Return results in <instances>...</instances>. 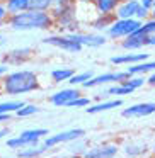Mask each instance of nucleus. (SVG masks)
<instances>
[{
  "label": "nucleus",
  "mask_w": 155,
  "mask_h": 158,
  "mask_svg": "<svg viewBox=\"0 0 155 158\" xmlns=\"http://www.w3.org/2000/svg\"><path fill=\"white\" fill-rule=\"evenodd\" d=\"M7 24L14 31H48L53 27V17L50 12L26 10L15 15H9Z\"/></svg>",
  "instance_id": "1"
},
{
  "label": "nucleus",
  "mask_w": 155,
  "mask_h": 158,
  "mask_svg": "<svg viewBox=\"0 0 155 158\" xmlns=\"http://www.w3.org/2000/svg\"><path fill=\"white\" fill-rule=\"evenodd\" d=\"M39 87L38 75L31 70H17L12 73H5L2 77V89L9 95H22L29 94Z\"/></svg>",
  "instance_id": "2"
},
{
  "label": "nucleus",
  "mask_w": 155,
  "mask_h": 158,
  "mask_svg": "<svg viewBox=\"0 0 155 158\" xmlns=\"http://www.w3.org/2000/svg\"><path fill=\"white\" fill-rule=\"evenodd\" d=\"M141 27V22L136 19H114L111 26L106 29L107 38L111 39H124L130 34Z\"/></svg>",
  "instance_id": "3"
},
{
  "label": "nucleus",
  "mask_w": 155,
  "mask_h": 158,
  "mask_svg": "<svg viewBox=\"0 0 155 158\" xmlns=\"http://www.w3.org/2000/svg\"><path fill=\"white\" fill-rule=\"evenodd\" d=\"M85 134L84 129H68V131H63V133H56L53 136H48L45 141H43V146L48 150V148H53L60 143H70V141H77L79 138H82Z\"/></svg>",
  "instance_id": "4"
},
{
  "label": "nucleus",
  "mask_w": 155,
  "mask_h": 158,
  "mask_svg": "<svg viewBox=\"0 0 155 158\" xmlns=\"http://www.w3.org/2000/svg\"><path fill=\"white\" fill-rule=\"evenodd\" d=\"M130 78L128 72H116V73H102V75L92 77L89 82L84 83V87H97V85H104V83H121L124 80Z\"/></svg>",
  "instance_id": "5"
},
{
  "label": "nucleus",
  "mask_w": 155,
  "mask_h": 158,
  "mask_svg": "<svg viewBox=\"0 0 155 158\" xmlns=\"http://www.w3.org/2000/svg\"><path fill=\"white\" fill-rule=\"evenodd\" d=\"M43 43L46 44H51L55 48H60V49H65V51H70V53H79L82 49V46L79 43H75L72 38L67 36H62V34H56V36H48V38L43 39Z\"/></svg>",
  "instance_id": "6"
},
{
  "label": "nucleus",
  "mask_w": 155,
  "mask_h": 158,
  "mask_svg": "<svg viewBox=\"0 0 155 158\" xmlns=\"http://www.w3.org/2000/svg\"><path fill=\"white\" fill-rule=\"evenodd\" d=\"M68 38H72L80 46H89V48H99L106 43V38L102 34H84V32H70Z\"/></svg>",
  "instance_id": "7"
},
{
  "label": "nucleus",
  "mask_w": 155,
  "mask_h": 158,
  "mask_svg": "<svg viewBox=\"0 0 155 158\" xmlns=\"http://www.w3.org/2000/svg\"><path fill=\"white\" fill-rule=\"evenodd\" d=\"M53 17V22H58L62 26L68 27L72 22H75V14H73V5H67V7H53L50 10Z\"/></svg>",
  "instance_id": "8"
},
{
  "label": "nucleus",
  "mask_w": 155,
  "mask_h": 158,
  "mask_svg": "<svg viewBox=\"0 0 155 158\" xmlns=\"http://www.w3.org/2000/svg\"><path fill=\"white\" fill-rule=\"evenodd\" d=\"M155 112V102H141V104H135L130 106L121 112L123 117H145Z\"/></svg>",
  "instance_id": "9"
},
{
  "label": "nucleus",
  "mask_w": 155,
  "mask_h": 158,
  "mask_svg": "<svg viewBox=\"0 0 155 158\" xmlns=\"http://www.w3.org/2000/svg\"><path fill=\"white\" fill-rule=\"evenodd\" d=\"M138 7H140L138 0H123L118 4L114 15H116V19H135Z\"/></svg>",
  "instance_id": "10"
},
{
  "label": "nucleus",
  "mask_w": 155,
  "mask_h": 158,
  "mask_svg": "<svg viewBox=\"0 0 155 158\" xmlns=\"http://www.w3.org/2000/svg\"><path fill=\"white\" fill-rule=\"evenodd\" d=\"M77 97H80V92L77 89H63L60 90V92L53 94L51 97H50V102L53 104V106H65L68 102H72L73 99H77Z\"/></svg>",
  "instance_id": "11"
},
{
  "label": "nucleus",
  "mask_w": 155,
  "mask_h": 158,
  "mask_svg": "<svg viewBox=\"0 0 155 158\" xmlns=\"http://www.w3.org/2000/svg\"><path fill=\"white\" fill-rule=\"evenodd\" d=\"M148 53H128V55H121V56H113L111 63L113 65H135V63H141L148 60Z\"/></svg>",
  "instance_id": "12"
},
{
  "label": "nucleus",
  "mask_w": 155,
  "mask_h": 158,
  "mask_svg": "<svg viewBox=\"0 0 155 158\" xmlns=\"http://www.w3.org/2000/svg\"><path fill=\"white\" fill-rule=\"evenodd\" d=\"M147 44V36L141 34L140 31H135L133 34H130L128 38L123 39V43H121V46H123L124 49H140L143 48V46Z\"/></svg>",
  "instance_id": "13"
},
{
  "label": "nucleus",
  "mask_w": 155,
  "mask_h": 158,
  "mask_svg": "<svg viewBox=\"0 0 155 158\" xmlns=\"http://www.w3.org/2000/svg\"><path fill=\"white\" fill-rule=\"evenodd\" d=\"M118 148L114 144H104V146L92 148L85 153V158H113L116 156Z\"/></svg>",
  "instance_id": "14"
},
{
  "label": "nucleus",
  "mask_w": 155,
  "mask_h": 158,
  "mask_svg": "<svg viewBox=\"0 0 155 158\" xmlns=\"http://www.w3.org/2000/svg\"><path fill=\"white\" fill-rule=\"evenodd\" d=\"M19 136H21L29 146H34V144H39L41 138L48 136V129H41V127H38V129H26V131H22Z\"/></svg>",
  "instance_id": "15"
},
{
  "label": "nucleus",
  "mask_w": 155,
  "mask_h": 158,
  "mask_svg": "<svg viewBox=\"0 0 155 158\" xmlns=\"http://www.w3.org/2000/svg\"><path fill=\"white\" fill-rule=\"evenodd\" d=\"M123 106V100L121 99H114V100H106V102H99L94 104V106L87 107V112L89 114H97V112H104V110H113L116 107Z\"/></svg>",
  "instance_id": "16"
},
{
  "label": "nucleus",
  "mask_w": 155,
  "mask_h": 158,
  "mask_svg": "<svg viewBox=\"0 0 155 158\" xmlns=\"http://www.w3.org/2000/svg\"><path fill=\"white\" fill-rule=\"evenodd\" d=\"M130 73V77L135 75H143V73H152L155 72V61H141V63H135V65H130L126 70Z\"/></svg>",
  "instance_id": "17"
},
{
  "label": "nucleus",
  "mask_w": 155,
  "mask_h": 158,
  "mask_svg": "<svg viewBox=\"0 0 155 158\" xmlns=\"http://www.w3.org/2000/svg\"><path fill=\"white\" fill-rule=\"evenodd\" d=\"M9 15H15L29 10V0H4Z\"/></svg>",
  "instance_id": "18"
},
{
  "label": "nucleus",
  "mask_w": 155,
  "mask_h": 158,
  "mask_svg": "<svg viewBox=\"0 0 155 158\" xmlns=\"http://www.w3.org/2000/svg\"><path fill=\"white\" fill-rule=\"evenodd\" d=\"M31 55V49L29 48H22V49H14V51L7 53L5 55V61L12 63V65H19V63H24L26 60Z\"/></svg>",
  "instance_id": "19"
},
{
  "label": "nucleus",
  "mask_w": 155,
  "mask_h": 158,
  "mask_svg": "<svg viewBox=\"0 0 155 158\" xmlns=\"http://www.w3.org/2000/svg\"><path fill=\"white\" fill-rule=\"evenodd\" d=\"M119 0H94V5H96V10L101 15H107V14H114Z\"/></svg>",
  "instance_id": "20"
},
{
  "label": "nucleus",
  "mask_w": 155,
  "mask_h": 158,
  "mask_svg": "<svg viewBox=\"0 0 155 158\" xmlns=\"http://www.w3.org/2000/svg\"><path fill=\"white\" fill-rule=\"evenodd\" d=\"M46 151V148L43 144H34V146H28V148H22L19 150L17 156L19 158H36L39 155H43Z\"/></svg>",
  "instance_id": "21"
},
{
  "label": "nucleus",
  "mask_w": 155,
  "mask_h": 158,
  "mask_svg": "<svg viewBox=\"0 0 155 158\" xmlns=\"http://www.w3.org/2000/svg\"><path fill=\"white\" fill-rule=\"evenodd\" d=\"M114 19H116V15H114V14H107V15H101L99 14V15H97V19L92 22V27L96 29V31H106Z\"/></svg>",
  "instance_id": "22"
},
{
  "label": "nucleus",
  "mask_w": 155,
  "mask_h": 158,
  "mask_svg": "<svg viewBox=\"0 0 155 158\" xmlns=\"http://www.w3.org/2000/svg\"><path fill=\"white\" fill-rule=\"evenodd\" d=\"M73 75H75V72H73L72 68H58V70H53L51 72V78L58 83L60 82H68Z\"/></svg>",
  "instance_id": "23"
},
{
  "label": "nucleus",
  "mask_w": 155,
  "mask_h": 158,
  "mask_svg": "<svg viewBox=\"0 0 155 158\" xmlns=\"http://www.w3.org/2000/svg\"><path fill=\"white\" fill-rule=\"evenodd\" d=\"M29 9L39 12H50L53 9V0H29Z\"/></svg>",
  "instance_id": "24"
},
{
  "label": "nucleus",
  "mask_w": 155,
  "mask_h": 158,
  "mask_svg": "<svg viewBox=\"0 0 155 158\" xmlns=\"http://www.w3.org/2000/svg\"><path fill=\"white\" fill-rule=\"evenodd\" d=\"M26 102L22 100H7V102H0V114H12L17 109H21Z\"/></svg>",
  "instance_id": "25"
},
{
  "label": "nucleus",
  "mask_w": 155,
  "mask_h": 158,
  "mask_svg": "<svg viewBox=\"0 0 155 158\" xmlns=\"http://www.w3.org/2000/svg\"><path fill=\"white\" fill-rule=\"evenodd\" d=\"M36 112H39V107L34 106V104H24L21 109L15 110V116L17 117H29V116H34Z\"/></svg>",
  "instance_id": "26"
},
{
  "label": "nucleus",
  "mask_w": 155,
  "mask_h": 158,
  "mask_svg": "<svg viewBox=\"0 0 155 158\" xmlns=\"http://www.w3.org/2000/svg\"><path fill=\"white\" fill-rule=\"evenodd\" d=\"M123 85H126L128 89H131L135 92L136 89H140V87H143V83H147V80L143 78V77H130L128 80H124V82H121Z\"/></svg>",
  "instance_id": "27"
},
{
  "label": "nucleus",
  "mask_w": 155,
  "mask_h": 158,
  "mask_svg": "<svg viewBox=\"0 0 155 158\" xmlns=\"http://www.w3.org/2000/svg\"><path fill=\"white\" fill-rule=\"evenodd\" d=\"M92 77H94V73H92V72L75 73V75H73L72 78L68 80V82L72 83V85H79V83H80V85H84V83H85V82H89V80L92 78Z\"/></svg>",
  "instance_id": "28"
},
{
  "label": "nucleus",
  "mask_w": 155,
  "mask_h": 158,
  "mask_svg": "<svg viewBox=\"0 0 155 158\" xmlns=\"http://www.w3.org/2000/svg\"><path fill=\"white\" fill-rule=\"evenodd\" d=\"M138 31L141 32V34H145V36H152V34H155V19H147L145 22H141V27L138 29Z\"/></svg>",
  "instance_id": "29"
},
{
  "label": "nucleus",
  "mask_w": 155,
  "mask_h": 158,
  "mask_svg": "<svg viewBox=\"0 0 155 158\" xmlns=\"http://www.w3.org/2000/svg\"><path fill=\"white\" fill-rule=\"evenodd\" d=\"M131 92H133V90L128 89L123 83H118V85L111 87V89L107 90V94H111V95H128V94H131Z\"/></svg>",
  "instance_id": "30"
},
{
  "label": "nucleus",
  "mask_w": 155,
  "mask_h": 158,
  "mask_svg": "<svg viewBox=\"0 0 155 158\" xmlns=\"http://www.w3.org/2000/svg\"><path fill=\"white\" fill-rule=\"evenodd\" d=\"M89 106H90V99L89 97H82V95L67 104V107H89Z\"/></svg>",
  "instance_id": "31"
},
{
  "label": "nucleus",
  "mask_w": 155,
  "mask_h": 158,
  "mask_svg": "<svg viewBox=\"0 0 155 158\" xmlns=\"http://www.w3.org/2000/svg\"><path fill=\"white\" fill-rule=\"evenodd\" d=\"M135 19H136V21H140V22H145L147 19H150V10L140 5V7H138V10H136V14H135Z\"/></svg>",
  "instance_id": "32"
},
{
  "label": "nucleus",
  "mask_w": 155,
  "mask_h": 158,
  "mask_svg": "<svg viewBox=\"0 0 155 158\" xmlns=\"http://www.w3.org/2000/svg\"><path fill=\"white\" fill-rule=\"evenodd\" d=\"M7 19H9V12H7V9H5L4 0H0V24H5Z\"/></svg>",
  "instance_id": "33"
},
{
  "label": "nucleus",
  "mask_w": 155,
  "mask_h": 158,
  "mask_svg": "<svg viewBox=\"0 0 155 158\" xmlns=\"http://www.w3.org/2000/svg\"><path fill=\"white\" fill-rule=\"evenodd\" d=\"M75 0H53V7H67V5H73Z\"/></svg>",
  "instance_id": "34"
},
{
  "label": "nucleus",
  "mask_w": 155,
  "mask_h": 158,
  "mask_svg": "<svg viewBox=\"0 0 155 158\" xmlns=\"http://www.w3.org/2000/svg\"><path fill=\"white\" fill-rule=\"evenodd\" d=\"M138 2H140V5H141V7L148 9V10H150V9H152V5H153V0H138Z\"/></svg>",
  "instance_id": "35"
},
{
  "label": "nucleus",
  "mask_w": 155,
  "mask_h": 158,
  "mask_svg": "<svg viewBox=\"0 0 155 158\" xmlns=\"http://www.w3.org/2000/svg\"><path fill=\"white\" fill-rule=\"evenodd\" d=\"M12 119V114H0V124L2 123H9Z\"/></svg>",
  "instance_id": "36"
},
{
  "label": "nucleus",
  "mask_w": 155,
  "mask_h": 158,
  "mask_svg": "<svg viewBox=\"0 0 155 158\" xmlns=\"http://www.w3.org/2000/svg\"><path fill=\"white\" fill-rule=\"evenodd\" d=\"M7 73V65H0V77H4Z\"/></svg>",
  "instance_id": "37"
},
{
  "label": "nucleus",
  "mask_w": 155,
  "mask_h": 158,
  "mask_svg": "<svg viewBox=\"0 0 155 158\" xmlns=\"http://www.w3.org/2000/svg\"><path fill=\"white\" fill-rule=\"evenodd\" d=\"M147 82H148V83H150V85H155V72H153V73H152V75H150V77H148V80H147Z\"/></svg>",
  "instance_id": "38"
},
{
  "label": "nucleus",
  "mask_w": 155,
  "mask_h": 158,
  "mask_svg": "<svg viewBox=\"0 0 155 158\" xmlns=\"http://www.w3.org/2000/svg\"><path fill=\"white\" fill-rule=\"evenodd\" d=\"M7 134H9V129H0V139H2V138H7Z\"/></svg>",
  "instance_id": "39"
},
{
  "label": "nucleus",
  "mask_w": 155,
  "mask_h": 158,
  "mask_svg": "<svg viewBox=\"0 0 155 158\" xmlns=\"http://www.w3.org/2000/svg\"><path fill=\"white\" fill-rule=\"evenodd\" d=\"M150 17L155 19V0H153V5H152V9H150Z\"/></svg>",
  "instance_id": "40"
},
{
  "label": "nucleus",
  "mask_w": 155,
  "mask_h": 158,
  "mask_svg": "<svg viewBox=\"0 0 155 158\" xmlns=\"http://www.w3.org/2000/svg\"><path fill=\"white\" fill-rule=\"evenodd\" d=\"M153 151H155V144H153Z\"/></svg>",
  "instance_id": "41"
},
{
  "label": "nucleus",
  "mask_w": 155,
  "mask_h": 158,
  "mask_svg": "<svg viewBox=\"0 0 155 158\" xmlns=\"http://www.w3.org/2000/svg\"><path fill=\"white\" fill-rule=\"evenodd\" d=\"M0 41H2V36H0Z\"/></svg>",
  "instance_id": "42"
},
{
  "label": "nucleus",
  "mask_w": 155,
  "mask_h": 158,
  "mask_svg": "<svg viewBox=\"0 0 155 158\" xmlns=\"http://www.w3.org/2000/svg\"><path fill=\"white\" fill-rule=\"evenodd\" d=\"M119 2H123V0H119Z\"/></svg>",
  "instance_id": "43"
}]
</instances>
